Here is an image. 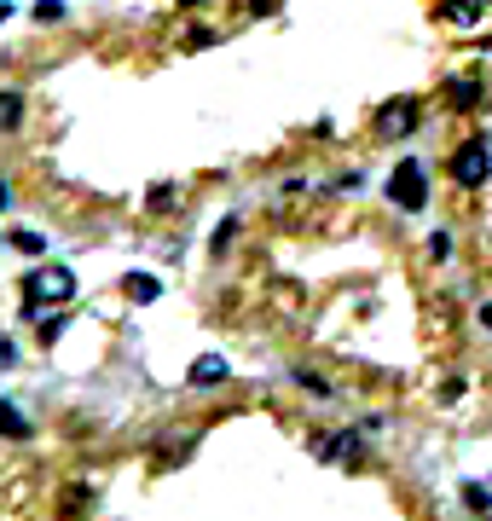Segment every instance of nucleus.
<instances>
[{
	"mask_svg": "<svg viewBox=\"0 0 492 521\" xmlns=\"http://www.w3.org/2000/svg\"><path fill=\"white\" fill-rule=\"evenodd\" d=\"M0 435H6V440H29V435H35V423H29L12 400H0Z\"/></svg>",
	"mask_w": 492,
	"mask_h": 521,
	"instance_id": "nucleus-7",
	"label": "nucleus"
},
{
	"mask_svg": "<svg viewBox=\"0 0 492 521\" xmlns=\"http://www.w3.org/2000/svg\"><path fill=\"white\" fill-rule=\"evenodd\" d=\"M388 197H394V209L417 215L423 203H428V185H423V168H417V163H400V168H394V180H388Z\"/></svg>",
	"mask_w": 492,
	"mask_h": 521,
	"instance_id": "nucleus-3",
	"label": "nucleus"
},
{
	"mask_svg": "<svg viewBox=\"0 0 492 521\" xmlns=\"http://www.w3.org/2000/svg\"><path fill=\"white\" fill-rule=\"evenodd\" d=\"M128 296H134L139 307H146V302H156V296H163V284H156L151 273H134V278H128Z\"/></svg>",
	"mask_w": 492,
	"mask_h": 521,
	"instance_id": "nucleus-12",
	"label": "nucleus"
},
{
	"mask_svg": "<svg viewBox=\"0 0 492 521\" xmlns=\"http://www.w3.org/2000/svg\"><path fill=\"white\" fill-rule=\"evenodd\" d=\"M481 0H447V6H440V18H447V24H457V29H464V24H475V18H481Z\"/></svg>",
	"mask_w": 492,
	"mask_h": 521,
	"instance_id": "nucleus-10",
	"label": "nucleus"
},
{
	"mask_svg": "<svg viewBox=\"0 0 492 521\" xmlns=\"http://www.w3.org/2000/svg\"><path fill=\"white\" fill-rule=\"evenodd\" d=\"M487 174H492V151H487V139L475 134V139H464V145L452 151V180L464 185V192H481Z\"/></svg>",
	"mask_w": 492,
	"mask_h": 521,
	"instance_id": "nucleus-1",
	"label": "nucleus"
},
{
	"mask_svg": "<svg viewBox=\"0 0 492 521\" xmlns=\"http://www.w3.org/2000/svg\"><path fill=\"white\" fill-rule=\"evenodd\" d=\"M29 313H35L41 302H70V290H75V278H70V266H41V273H29Z\"/></svg>",
	"mask_w": 492,
	"mask_h": 521,
	"instance_id": "nucleus-2",
	"label": "nucleus"
},
{
	"mask_svg": "<svg viewBox=\"0 0 492 521\" xmlns=\"http://www.w3.org/2000/svg\"><path fill=\"white\" fill-rule=\"evenodd\" d=\"M266 12H278V0H249V18H266Z\"/></svg>",
	"mask_w": 492,
	"mask_h": 521,
	"instance_id": "nucleus-17",
	"label": "nucleus"
},
{
	"mask_svg": "<svg viewBox=\"0 0 492 521\" xmlns=\"http://www.w3.org/2000/svg\"><path fill=\"white\" fill-rule=\"evenodd\" d=\"M180 185H174V180H163V185H151V192H146V209L151 215H168V209H180Z\"/></svg>",
	"mask_w": 492,
	"mask_h": 521,
	"instance_id": "nucleus-8",
	"label": "nucleus"
},
{
	"mask_svg": "<svg viewBox=\"0 0 492 521\" xmlns=\"http://www.w3.org/2000/svg\"><path fill=\"white\" fill-rule=\"evenodd\" d=\"M226 376H232L226 359H220V354H203L197 366H192V388H215V383H226Z\"/></svg>",
	"mask_w": 492,
	"mask_h": 521,
	"instance_id": "nucleus-6",
	"label": "nucleus"
},
{
	"mask_svg": "<svg viewBox=\"0 0 492 521\" xmlns=\"http://www.w3.org/2000/svg\"><path fill=\"white\" fill-rule=\"evenodd\" d=\"M186 6H203V0H186Z\"/></svg>",
	"mask_w": 492,
	"mask_h": 521,
	"instance_id": "nucleus-21",
	"label": "nucleus"
},
{
	"mask_svg": "<svg viewBox=\"0 0 492 521\" xmlns=\"http://www.w3.org/2000/svg\"><path fill=\"white\" fill-rule=\"evenodd\" d=\"M232 238H237V215H226V220H220V226L209 232V249L220 255V249H232Z\"/></svg>",
	"mask_w": 492,
	"mask_h": 521,
	"instance_id": "nucleus-13",
	"label": "nucleus"
},
{
	"mask_svg": "<svg viewBox=\"0 0 492 521\" xmlns=\"http://www.w3.org/2000/svg\"><path fill=\"white\" fill-rule=\"evenodd\" d=\"M447 105L452 110H481L487 105V87L469 82V75H457V82H447Z\"/></svg>",
	"mask_w": 492,
	"mask_h": 521,
	"instance_id": "nucleus-5",
	"label": "nucleus"
},
{
	"mask_svg": "<svg viewBox=\"0 0 492 521\" xmlns=\"http://www.w3.org/2000/svg\"><path fill=\"white\" fill-rule=\"evenodd\" d=\"M6 197H12V192H6V180H0V209H6Z\"/></svg>",
	"mask_w": 492,
	"mask_h": 521,
	"instance_id": "nucleus-20",
	"label": "nucleus"
},
{
	"mask_svg": "<svg viewBox=\"0 0 492 521\" xmlns=\"http://www.w3.org/2000/svg\"><path fill=\"white\" fill-rule=\"evenodd\" d=\"M0 366H12V342L6 336H0Z\"/></svg>",
	"mask_w": 492,
	"mask_h": 521,
	"instance_id": "nucleus-18",
	"label": "nucleus"
},
{
	"mask_svg": "<svg viewBox=\"0 0 492 521\" xmlns=\"http://www.w3.org/2000/svg\"><path fill=\"white\" fill-rule=\"evenodd\" d=\"M428 255H435V261L452 255V238H447V232H435V238H428Z\"/></svg>",
	"mask_w": 492,
	"mask_h": 521,
	"instance_id": "nucleus-16",
	"label": "nucleus"
},
{
	"mask_svg": "<svg viewBox=\"0 0 492 521\" xmlns=\"http://www.w3.org/2000/svg\"><path fill=\"white\" fill-rule=\"evenodd\" d=\"M464 504L475 516H492V493H487V486H464Z\"/></svg>",
	"mask_w": 492,
	"mask_h": 521,
	"instance_id": "nucleus-14",
	"label": "nucleus"
},
{
	"mask_svg": "<svg viewBox=\"0 0 492 521\" xmlns=\"http://www.w3.org/2000/svg\"><path fill=\"white\" fill-rule=\"evenodd\" d=\"M481 325H487V330H492V302H487V307H481Z\"/></svg>",
	"mask_w": 492,
	"mask_h": 521,
	"instance_id": "nucleus-19",
	"label": "nucleus"
},
{
	"mask_svg": "<svg viewBox=\"0 0 492 521\" xmlns=\"http://www.w3.org/2000/svg\"><path fill=\"white\" fill-rule=\"evenodd\" d=\"M371 128H377V139H406L411 128H417V99H406V93H400V99H388L383 110H377Z\"/></svg>",
	"mask_w": 492,
	"mask_h": 521,
	"instance_id": "nucleus-4",
	"label": "nucleus"
},
{
	"mask_svg": "<svg viewBox=\"0 0 492 521\" xmlns=\"http://www.w3.org/2000/svg\"><path fill=\"white\" fill-rule=\"evenodd\" d=\"M12 244H18L24 255H41V249H46V238H41V232H18V238H12Z\"/></svg>",
	"mask_w": 492,
	"mask_h": 521,
	"instance_id": "nucleus-15",
	"label": "nucleus"
},
{
	"mask_svg": "<svg viewBox=\"0 0 492 521\" xmlns=\"http://www.w3.org/2000/svg\"><path fill=\"white\" fill-rule=\"evenodd\" d=\"M18 116H24V93L18 87H0V134L18 128Z\"/></svg>",
	"mask_w": 492,
	"mask_h": 521,
	"instance_id": "nucleus-11",
	"label": "nucleus"
},
{
	"mask_svg": "<svg viewBox=\"0 0 492 521\" xmlns=\"http://www.w3.org/2000/svg\"><path fill=\"white\" fill-rule=\"evenodd\" d=\"M319 457H325V464H347V457H359V435H336V440H325Z\"/></svg>",
	"mask_w": 492,
	"mask_h": 521,
	"instance_id": "nucleus-9",
	"label": "nucleus"
}]
</instances>
